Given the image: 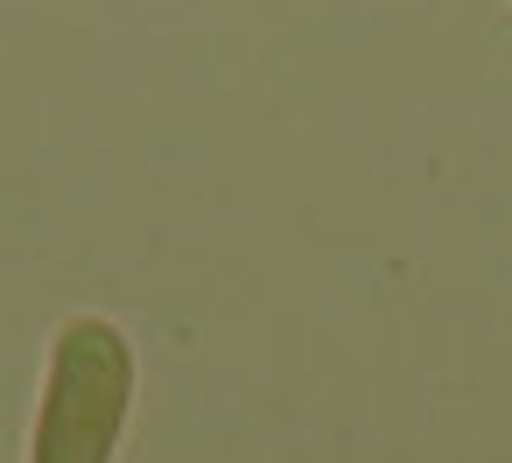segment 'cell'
Instances as JSON below:
<instances>
[{
  "instance_id": "1",
  "label": "cell",
  "mask_w": 512,
  "mask_h": 463,
  "mask_svg": "<svg viewBox=\"0 0 512 463\" xmlns=\"http://www.w3.org/2000/svg\"><path fill=\"white\" fill-rule=\"evenodd\" d=\"M134 414V337L78 309L50 330V365L29 421V463H113Z\"/></svg>"
}]
</instances>
